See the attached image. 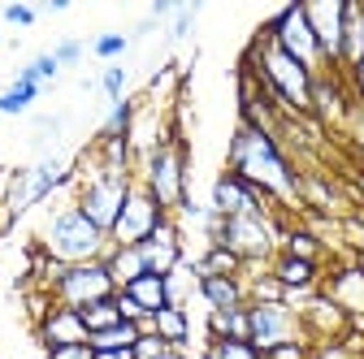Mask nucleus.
Segmentation results:
<instances>
[{
    "label": "nucleus",
    "mask_w": 364,
    "mask_h": 359,
    "mask_svg": "<svg viewBox=\"0 0 364 359\" xmlns=\"http://www.w3.org/2000/svg\"><path fill=\"white\" fill-rule=\"evenodd\" d=\"M230 173L256 187L264 199L278 204H299V173L291 169L278 134H269L252 121H239L230 134Z\"/></svg>",
    "instance_id": "nucleus-1"
},
{
    "label": "nucleus",
    "mask_w": 364,
    "mask_h": 359,
    "mask_svg": "<svg viewBox=\"0 0 364 359\" xmlns=\"http://www.w3.org/2000/svg\"><path fill=\"white\" fill-rule=\"evenodd\" d=\"M247 78H256L260 92L287 109V117H308L312 113V82H316V74L304 70L295 57H287L278 43L269 39V31H260L256 43L247 48Z\"/></svg>",
    "instance_id": "nucleus-2"
},
{
    "label": "nucleus",
    "mask_w": 364,
    "mask_h": 359,
    "mask_svg": "<svg viewBox=\"0 0 364 359\" xmlns=\"http://www.w3.org/2000/svg\"><path fill=\"white\" fill-rule=\"evenodd\" d=\"M35 243H39L35 251L53 264H91V260H105V251H109V234L91 226L74 199L43 216Z\"/></svg>",
    "instance_id": "nucleus-3"
},
{
    "label": "nucleus",
    "mask_w": 364,
    "mask_h": 359,
    "mask_svg": "<svg viewBox=\"0 0 364 359\" xmlns=\"http://www.w3.org/2000/svg\"><path fill=\"white\" fill-rule=\"evenodd\" d=\"M130 187H134V173H130V169L105 165L96 152L74 165V204L82 208V216L91 221V226L105 230V234L117 226V216H122V204H126Z\"/></svg>",
    "instance_id": "nucleus-4"
},
{
    "label": "nucleus",
    "mask_w": 364,
    "mask_h": 359,
    "mask_svg": "<svg viewBox=\"0 0 364 359\" xmlns=\"http://www.w3.org/2000/svg\"><path fill=\"white\" fill-rule=\"evenodd\" d=\"M39 268H43V290H48V299L61 303V307L82 311L91 303L117 294L105 260H91V264H53V260L39 255Z\"/></svg>",
    "instance_id": "nucleus-5"
},
{
    "label": "nucleus",
    "mask_w": 364,
    "mask_h": 359,
    "mask_svg": "<svg viewBox=\"0 0 364 359\" xmlns=\"http://www.w3.org/2000/svg\"><path fill=\"white\" fill-rule=\"evenodd\" d=\"M139 187L165 208V212H178L187 204V148H182L178 134H165V139L144 156V173H139Z\"/></svg>",
    "instance_id": "nucleus-6"
},
{
    "label": "nucleus",
    "mask_w": 364,
    "mask_h": 359,
    "mask_svg": "<svg viewBox=\"0 0 364 359\" xmlns=\"http://www.w3.org/2000/svg\"><path fill=\"white\" fill-rule=\"evenodd\" d=\"M61 187H74V165L61 160V156L35 160L26 169H14L9 182H5V212L9 216H22V212L39 208L48 195H57Z\"/></svg>",
    "instance_id": "nucleus-7"
},
{
    "label": "nucleus",
    "mask_w": 364,
    "mask_h": 359,
    "mask_svg": "<svg viewBox=\"0 0 364 359\" xmlns=\"http://www.w3.org/2000/svg\"><path fill=\"white\" fill-rule=\"evenodd\" d=\"M264 31H269V39L278 43L287 57H295L304 70H312V74H330V70H326V57H321V43H316V35H312V26H308V13H304L299 0L282 5L278 13L269 18Z\"/></svg>",
    "instance_id": "nucleus-8"
},
{
    "label": "nucleus",
    "mask_w": 364,
    "mask_h": 359,
    "mask_svg": "<svg viewBox=\"0 0 364 359\" xmlns=\"http://www.w3.org/2000/svg\"><path fill=\"white\" fill-rule=\"evenodd\" d=\"M247 342L269 355V350H278L287 342H308V329L299 321V311L278 299V303H247Z\"/></svg>",
    "instance_id": "nucleus-9"
},
{
    "label": "nucleus",
    "mask_w": 364,
    "mask_h": 359,
    "mask_svg": "<svg viewBox=\"0 0 364 359\" xmlns=\"http://www.w3.org/2000/svg\"><path fill=\"white\" fill-rule=\"evenodd\" d=\"M169 221V212L134 182L130 187V195H126V204H122V216H117V226L109 230V243L113 247H139L144 238H152L161 226Z\"/></svg>",
    "instance_id": "nucleus-10"
},
{
    "label": "nucleus",
    "mask_w": 364,
    "mask_h": 359,
    "mask_svg": "<svg viewBox=\"0 0 364 359\" xmlns=\"http://www.w3.org/2000/svg\"><path fill=\"white\" fill-rule=\"evenodd\" d=\"M264 204H269V199H264L256 187H247L243 177H235L230 169H225L217 182H213V212H217V216H269Z\"/></svg>",
    "instance_id": "nucleus-11"
},
{
    "label": "nucleus",
    "mask_w": 364,
    "mask_h": 359,
    "mask_svg": "<svg viewBox=\"0 0 364 359\" xmlns=\"http://www.w3.org/2000/svg\"><path fill=\"white\" fill-rule=\"evenodd\" d=\"M308 13V26L321 43V57H326V70L338 74V53H343V0H312L304 5Z\"/></svg>",
    "instance_id": "nucleus-12"
},
{
    "label": "nucleus",
    "mask_w": 364,
    "mask_h": 359,
    "mask_svg": "<svg viewBox=\"0 0 364 359\" xmlns=\"http://www.w3.org/2000/svg\"><path fill=\"white\" fill-rule=\"evenodd\" d=\"M35 333H39L43 350H53V346H82V342L91 338V333H87V325H82V311L61 307V303H48V307L39 311Z\"/></svg>",
    "instance_id": "nucleus-13"
},
{
    "label": "nucleus",
    "mask_w": 364,
    "mask_h": 359,
    "mask_svg": "<svg viewBox=\"0 0 364 359\" xmlns=\"http://www.w3.org/2000/svg\"><path fill=\"white\" fill-rule=\"evenodd\" d=\"M139 255H144V268H148V273H156V277H169L173 268L187 260V251H182V234H178L173 221H165L152 238L139 243Z\"/></svg>",
    "instance_id": "nucleus-14"
},
{
    "label": "nucleus",
    "mask_w": 364,
    "mask_h": 359,
    "mask_svg": "<svg viewBox=\"0 0 364 359\" xmlns=\"http://www.w3.org/2000/svg\"><path fill=\"white\" fill-rule=\"evenodd\" d=\"M269 277L287 290V299L312 294V286H316V260H299V255H287L282 251V255L269 260Z\"/></svg>",
    "instance_id": "nucleus-15"
},
{
    "label": "nucleus",
    "mask_w": 364,
    "mask_h": 359,
    "mask_svg": "<svg viewBox=\"0 0 364 359\" xmlns=\"http://www.w3.org/2000/svg\"><path fill=\"white\" fill-rule=\"evenodd\" d=\"M364 61V5L360 0H343V53L338 70H355Z\"/></svg>",
    "instance_id": "nucleus-16"
},
{
    "label": "nucleus",
    "mask_w": 364,
    "mask_h": 359,
    "mask_svg": "<svg viewBox=\"0 0 364 359\" xmlns=\"http://www.w3.org/2000/svg\"><path fill=\"white\" fill-rule=\"evenodd\" d=\"M208 311H230V307H247V282L243 277H200L196 290Z\"/></svg>",
    "instance_id": "nucleus-17"
},
{
    "label": "nucleus",
    "mask_w": 364,
    "mask_h": 359,
    "mask_svg": "<svg viewBox=\"0 0 364 359\" xmlns=\"http://www.w3.org/2000/svg\"><path fill=\"white\" fill-rule=\"evenodd\" d=\"M105 268H109V277H113L117 290H126L134 277H144V273H148L139 247H113V243H109V251H105Z\"/></svg>",
    "instance_id": "nucleus-18"
},
{
    "label": "nucleus",
    "mask_w": 364,
    "mask_h": 359,
    "mask_svg": "<svg viewBox=\"0 0 364 359\" xmlns=\"http://www.w3.org/2000/svg\"><path fill=\"white\" fill-rule=\"evenodd\" d=\"M152 329H156L173 350H182V346L191 342V316H187V307H178V303L161 307L156 316H152Z\"/></svg>",
    "instance_id": "nucleus-19"
},
{
    "label": "nucleus",
    "mask_w": 364,
    "mask_h": 359,
    "mask_svg": "<svg viewBox=\"0 0 364 359\" xmlns=\"http://www.w3.org/2000/svg\"><path fill=\"white\" fill-rule=\"evenodd\" d=\"M126 294L139 303L148 316H156L161 307H169V290H165V277H156V273H144V277H134L130 286H126Z\"/></svg>",
    "instance_id": "nucleus-20"
},
{
    "label": "nucleus",
    "mask_w": 364,
    "mask_h": 359,
    "mask_svg": "<svg viewBox=\"0 0 364 359\" xmlns=\"http://www.w3.org/2000/svg\"><path fill=\"white\" fill-rule=\"evenodd\" d=\"M134 113H139V104H134V100H117V104L109 109V117H105V126H100L96 139H100V143H109V139H130Z\"/></svg>",
    "instance_id": "nucleus-21"
},
{
    "label": "nucleus",
    "mask_w": 364,
    "mask_h": 359,
    "mask_svg": "<svg viewBox=\"0 0 364 359\" xmlns=\"http://www.w3.org/2000/svg\"><path fill=\"white\" fill-rule=\"evenodd\" d=\"M200 359H264L247 338H208Z\"/></svg>",
    "instance_id": "nucleus-22"
},
{
    "label": "nucleus",
    "mask_w": 364,
    "mask_h": 359,
    "mask_svg": "<svg viewBox=\"0 0 364 359\" xmlns=\"http://www.w3.org/2000/svg\"><path fill=\"white\" fill-rule=\"evenodd\" d=\"M134 342H139V325H130V321H122V325H113V329H100V333L87 338L91 350H130Z\"/></svg>",
    "instance_id": "nucleus-23"
},
{
    "label": "nucleus",
    "mask_w": 364,
    "mask_h": 359,
    "mask_svg": "<svg viewBox=\"0 0 364 359\" xmlns=\"http://www.w3.org/2000/svg\"><path fill=\"white\" fill-rule=\"evenodd\" d=\"M208 338H247V307L208 311Z\"/></svg>",
    "instance_id": "nucleus-24"
},
{
    "label": "nucleus",
    "mask_w": 364,
    "mask_h": 359,
    "mask_svg": "<svg viewBox=\"0 0 364 359\" xmlns=\"http://www.w3.org/2000/svg\"><path fill=\"white\" fill-rule=\"evenodd\" d=\"M39 92H43V87H26V82H14L9 92H0V117H18V113H26V109L39 100Z\"/></svg>",
    "instance_id": "nucleus-25"
},
{
    "label": "nucleus",
    "mask_w": 364,
    "mask_h": 359,
    "mask_svg": "<svg viewBox=\"0 0 364 359\" xmlns=\"http://www.w3.org/2000/svg\"><path fill=\"white\" fill-rule=\"evenodd\" d=\"M82 325H87V333L113 329V325H122V311H117V303H113V299H100V303L82 307Z\"/></svg>",
    "instance_id": "nucleus-26"
},
{
    "label": "nucleus",
    "mask_w": 364,
    "mask_h": 359,
    "mask_svg": "<svg viewBox=\"0 0 364 359\" xmlns=\"http://www.w3.org/2000/svg\"><path fill=\"white\" fill-rule=\"evenodd\" d=\"M126 48H130V35H122V31H105L91 39V57H100V61H117Z\"/></svg>",
    "instance_id": "nucleus-27"
},
{
    "label": "nucleus",
    "mask_w": 364,
    "mask_h": 359,
    "mask_svg": "<svg viewBox=\"0 0 364 359\" xmlns=\"http://www.w3.org/2000/svg\"><path fill=\"white\" fill-rule=\"evenodd\" d=\"M165 350H173V346H169L156 329H139V342L130 346V355H134V359H161Z\"/></svg>",
    "instance_id": "nucleus-28"
},
{
    "label": "nucleus",
    "mask_w": 364,
    "mask_h": 359,
    "mask_svg": "<svg viewBox=\"0 0 364 359\" xmlns=\"http://www.w3.org/2000/svg\"><path fill=\"white\" fill-rule=\"evenodd\" d=\"M287 255L316 260V255H321V243H316V234H308V230H291L287 234Z\"/></svg>",
    "instance_id": "nucleus-29"
},
{
    "label": "nucleus",
    "mask_w": 364,
    "mask_h": 359,
    "mask_svg": "<svg viewBox=\"0 0 364 359\" xmlns=\"http://www.w3.org/2000/svg\"><path fill=\"white\" fill-rule=\"evenodd\" d=\"M100 92L117 104V100H126V70L122 65H109L105 74H100Z\"/></svg>",
    "instance_id": "nucleus-30"
},
{
    "label": "nucleus",
    "mask_w": 364,
    "mask_h": 359,
    "mask_svg": "<svg viewBox=\"0 0 364 359\" xmlns=\"http://www.w3.org/2000/svg\"><path fill=\"white\" fill-rule=\"evenodd\" d=\"M113 303H117V311H122V321H130V325H144V321H152L148 311H144L139 303H134L126 290H117V294H113Z\"/></svg>",
    "instance_id": "nucleus-31"
},
{
    "label": "nucleus",
    "mask_w": 364,
    "mask_h": 359,
    "mask_svg": "<svg viewBox=\"0 0 364 359\" xmlns=\"http://www.w3.org/2000/svg\"><path fill=\"white\" fill-rule=\"evenodd\" d=\"M196 18H200V5L178 9V18H173V26H169V39H187V35H191V26H196Z\"/></svg>",
    "instance_id": "nucleus-32"
},
{
    "label": "nucleus",
    "mask_w": 364,
    "mask_h": 359,
    "mask_svg": "<svg viewBox=\"0 0 364 359\" xmlns=\"http://www.w3.org/2000/svg\"><path fill=\"white\" fill-rule=\"evenodd\" d=\"M82 53H87V48H82L78 39H61L57 48H53V57H57V65H61V70H65V65H78V61H82Z\"/></svg>",
    "instance_id": "nucleus-33"
},
{
    "label": "nucleus",
    "mask_w": 364,
    "mask_h": 359,
    "mask_svg": "<svg viewBox=\"0 0 364 359\" xmlns=\"http://www.w3.org/2000/svg\"><path fill=\"white\" fill-rule=\"evenodd\" d=\"M0 18H5L9 26H35L39 13H35L31 5H5V9H0Z\"/></svg>",
    "instance_id": "nucleus-34"
},
{
    "label": "nucleus",
    "mask_w": 364,
    "mask_h": 359,
    "mask_svg": "<svg viewBox=\"0 0 364 359\" xmlns=\"http://www.w3.org/2000/svg\"><path fill=\"white\" fill-rule=\"evenodd\" d=\"M43 359H96V350L87 342L82 346H53V350H43Z\"/></svg>",
    "instance_id": "nucleus-35"
},
{
    "label": "nucleus",
    "mask_w": 364,
    "mask_h": 359,
    "mask_svg": "<svg viewBox=\"0 0 364 359\" xmlns=\"http://www.w3.org/2000/svg\"><path fill=\"white\" fill-rule=\"evenodd\" d=\"M264 359H312V346H308V342H287V346H278V350H269Z\"/></svg>",
    "instance_id": "nucleus-36"
},
{
    "label": "nucleus",
    "mask_w": 364,
    "mask_h": 359,
    "mask_svg": "<svg viewBox=\"0 0 364 359\" xmlns=\"http://www.w3.org/2000/svg\"><path fill=\"white\" fill-rule=\"evenodd\" d=\"M347 78H351V92H355V100L364 104V61H360L355 70H347Z\"/></svg>",
    "instance_id": "nucleus-37"
},
{
    "label": "nucleus",
    "mask_w": 364,
    "mask_h": 359,
    "mask_svg": "<svg viewBox=\"0 0 364 359\" xmlns=\"http://www.w3.org/2000/svg\"><path fill=\"white\" fill-rule=\"evenodd\" d=\"M96 359H134L130 350H96Z\"/></svg>",
    "instance_id": "nucleus-38"
},
{
    "label": "nucleus",
    "mask_w": 364,
    "mask_h": 359,
    "mask_svg": "<svg viewBox=\"0 0 364 359\" xmlns=\"http://www.w3.org/2000/svg\"><path fill=\"white\" fill-rule=\"evenodd\" d=\"M152 31H156V18H144L139 26H134V35H152Z\"/></svg>",
    "instance_id": "nucleus-39"
},
{
    "label": "nucleus",
    "mask_w": 364,
    "mask_h": 359,
    "mask_svg": "<svg viewBox=\"0 0 364 359\" xmlns=\"http://www.w3.org/2000/svg\"><path fill=\"white\" fill-rule=\"evenodd\" d=\"M161 359H191V355H187V350H165Z\"/></svg>",
    "instance_id": "nucleus-40"
}]
</instances>
